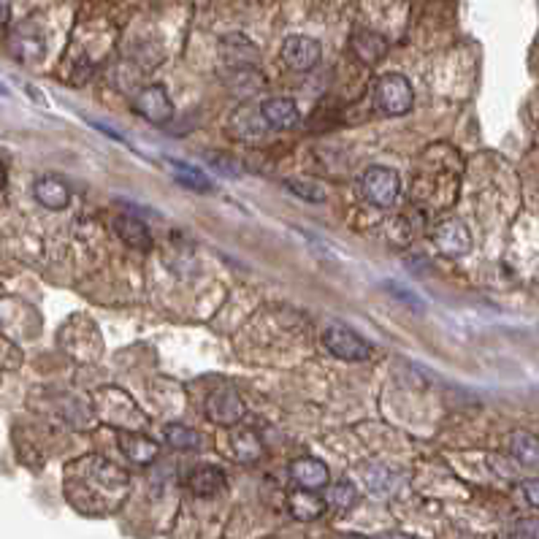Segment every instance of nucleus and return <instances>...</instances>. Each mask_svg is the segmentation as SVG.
<instances>
[{
	"label": "nucleus",
	"instance_id": "nucleus-1",
	"mask_svg": "<svg viewBox=\"0 0 539 539\" xmlns=\"http://www.w3.org/2000/svg\"><path fill=\"white\" fill-rule=\"evenodd\" d=\"M414 103V92L406 76L401 73H387L376 81L374 87V106L376 111L387 114V116H404L409 114Z\"/></svg>",
	"mask_w": 539,
	"mask_h": 539
},
{
	"label": "nucleus",
	"instance_id": "nucleus-2",
	"mask_svg": "<svg viewBox=\"0 0 539 539\" xmlns=\"http://www.w3.org/2000/svg\"><path fill=\"white\" fill-rule=\"evenodd\" d=\"M401 192V179L393 168L387 165H371L360 173V195L376 206V209H390L398 200Z\"/></svg>",
	"mask_w": 539,
	"mask_h": 539
},
{
	"label": "nucleus",
	"instance_id": "nucleus-3",
	"mask_svg": "<svg viewBox=\"0 0 539 539\" xmlns=\"http://www.w3.org/2000/svg\"><path fill=\"white\" fill-rule=\"evenodd\" d=\"M322 344L325 349L339 358V360H349V363H358V360H366L371 355V344L355 333L352 328H344V325H330L322 330Z\"/></svg>",
	"mask_w": 539,
	"mask_h": 539
},
{
	"label": "nucleus",
	"instance_id": "nucleus-4",
	"mask_svg": "<svg viewBox=\"0 0 539 539\" xmlns=\"http://www.w3.org/2000/svg\"><path fill=\"white\" fill-rule=\"evenodd\" d=\"M130 106L138 116H144L146 122L152 125H165L171 116H173V103L165 92L163 84H146L141 87L133 98H130Z\"/></svg>",
	"mask_w": 539,
	"mask_h": 539
},
{
	"label": "nucleus",
	"instance_id": "nucleus-5",
	"mask_svg": "<svg viewBox=\"0 0 539 539\" xmlns=\"http://www.w3.org/2000/svg\"><path fill=\"white\" fill-rule=\"evenodd\" d=\"M433 244L447 257H463L471 249V230L458 217H444L433 228Z\"/></svg>",
	"mask_w": 539,
	"mask_h": 539
},
{
	"label": "nucleus",
	"instance_id": "nucleus-6",
	"mask_svg": "<svg viewBox=\"0 0 539 539\" xmlns=\"http://www.w3.org/2000/svg\"><path fill=\"white\" fill-rule=\"evenodd\" d=\"M282 62L290 70H311L320 62V43L309 35H287L282 41Z\"/></svg>",
	"mask_w": 539,
	"mask_h": 539
},
{
	"label": "nucleus",
	"instance_id": "nucleus-7",
	"mask_svg": "<svg viewBox=\"0 0 539 539\" xmlns=\"http://www.w3.org/2000/svg\"><path fill=\"white\" fill-rule=\"evenodd\" d=\"M206 417L217 425H236L244 417V401L236 390L225 387L206 398Z\"/></svg>",
	"mask_w": 539,
	"mask_h": 539
},
{
	"label": "nucleus",
	"instance_id": "nucleus-8",
	"mask_svg": "<svg viewBox=\"0 0 539 539\" xmlns=\"http://www.w3.org/2000/svg\"><path fill=\"white\" fill-rule=\"evenodd\" d=\"M260 111L274 130H290L298 125V106L293 98H282V95L265 98L260 103Z\"/></svg>",
	"mask_w": 539,
	"mask_h": 539
},
{
	"label": "nucleus",
	"instance_id": "nucleus-9",
	"mask_svg": "<svg viewBox=\"0 0 539 539\" xmlns=\"http://www.w3.org/2000/svg\"><path fill=\"white\" fill-rule=\"evenodd\" d=\"M33 198H35L41 206H46V209H51V211H60V209L68 206L70 190H68V184H65L62 179H57V176H38V179L33 181Z\"/></svg>",
	"mask_w": 539,
	"mask_h": 539
},
{
	"label": "nucleus",
	"instance_id": "nucleus-10",
	"mask_svg": "<svg viewBox=\"0 0 539 539\" xmlns=\"http://www.w3.org/2000/svg\"><path fill=\"white\" fill-rule=\"evenodd\" d=\"M290 479L298 488L320 490V488L328 485V466L317 458H295L290 463Z\"/></svg>",
	"mask_w": 539,
	"mask_h": 539
},
{
	"label": "nucleus",
	"instance_id": "nucleus-11",
	"mask_svg": "<svg viewBox=\"0 0 539 539\" xmlns=\"http://www.w3.org/2000/svg\"><path fill=\"white\" fill-rule=\"evenodd\" d=\"M114 233L133 249H152V233L144 225V219L133 217V214H119L114 219Z\"/></svg>",
	"mask_w": 539,
	"mask_h": 539
},
{
	"label": "nucleus",
	"instance_id": "nucleus-12",
	"mask_svg": "<svg viewBox=\"0 0 539 539\" xmlns=\"http://www.w3.org/2000/svg\"><path fill=\"white\" fill-rule=\"evenodd\" d=\"M230 127H233V135L246 138V141H255V138H260L271 125L265 122V116H263L260 108L241 106V108L233 114V119H230Z\"/></svg>",
	"mask_w": 539,
	"mask_h": 539
},
{
	"label": "nucleus",
	"instance_id": "nucleus-13",
	"mask_svg": "<svg viewBox=\"0 0 539 539\" xmlns=\"http://www.w3.org/2000/svg\"><path fill=\"white\" fill-rule=\"evenodd\" d=\"M287 509H290V515H293L295 520L311 523V520H317V517L325 512V501H322L314 490L301 488V490H295V493L287 496Z\"/></svg>",
	"mask_w": 539,
	"mask_h": 539
},
{
	"label": "nucleus",
	"instance_id": "nucleus-14",
	"mask_svg": "<svg viewBox=\"0 0 539 539\" xmlns=\"http://www.w3.org/2000/svg\"><path fill=\"white\" fill-rule=\"evenodd\" d=\"M349 46H352L355 57H358L360 62H366V65H374V62H379V60L387 54V41H385L382 35L371 33V30H358V33H352Z\"/></svg>",
	"mask_w": 539,
	"mask_h": 539
},
{
	"label": "nucleus",
	"instance_id": "nucleus-15",
	"mask_svg": "<svg viewBox=\"0 0 539 539\" xmlns=\"http://www.w3.org/2000/svg\"><path fill=\"white\" fill-rule=\"evenodd\" d=\"M190 490L195 493V496H214V493H219L222 488H225V471L222 469H217V466H209V463H203V466H198V469H192V474H190Z\"/></svg>",
	"mask_w": 539,
	"mask_h": 539
},
{
	"label": "nucleus",
	"instance_id": "nucleus-16",
	"mask_svg": "<svg viewBox=\"0 0 539 539\" xmlns=\"http://www.w3.org/2000/svg\"><path fill=\"white\" fill-rule=\"evenodd\" d=\"M509 452L520 466L539 469V436H534L528 431H515L509 436Z\"/></svg>",
	"mask_w": 539,
	"mask_h": 539
},
{
	"label": "nucleus",
	"instance_id": "nucleus-17",
	"mask_svg": "<svg viewBox=\"0 0 539 539\" xmlns=\"http://www.w3.org/2000/svg\"><path fill=\"white\" fill-rule=\"evenodd\" d=\"M119 447L122 452L135 460V463H152L160 452V444L149 436H141V433H122L119 436Z\"/></svg>",
	"mask_w": 539,
	"mask_h": 539
},
{
	"label": "nucleus",
	"instance_id": "nucleus-18",
	"mask_svg": "<svg viewBox=\"0 0 539 539\" xmlns=\"http://www.w3.org/2000/svg\"><path fill=\"white\" fill-rule=\"evenodd\" d=\"M168 165L173 168V179H176L181 187H187V190H192V192H211V190H214L211 179H209L200 168H192V165L179 163V160H168Z\"/></svg>",
	"mask_w": 539,
	"mask_h": 539
},
{
	"label": "nucleus",
	"instance_id": "nucleus-19",
	"mask_svg": "<svg viewBox=\"0 0 539 539\" xmlns=\"http://www.w3.org/2000/svg\"><path fill=\"white\" fill-rule=\"evenodd\" d=\"M366 482H368V488H371L376 496H393L401 479H398V474H395L393 469H387V466H371V469L366 471Z\"/></svg>",
	"mask_w": 539,
	"mask_h": 539
},
{
	"label": "nucleus",
	"instance_id": "nucleus-20",
	"mask_svg": "<svg viewBox=\"0 0 539 539\" xmlns=\"http://www.w3.org/2000/svg\"><path fill=\"white\" fill-rule=\"evenodd\" d=\"M165 444L171 450H198L200 447V436H198V431L173 423V425L165 428Z\"/></svg>",
	"mask_w": 539,
	"mask_h": 539
},
{
	"label": "nucleus",
	"instance_id": "nucleus-21",
	"mask_svg": "<svg viewBox=\"0 0 539 539\" xmlns=\"http://www.w3.org/2000/svg\"><path fill=\"white\" fill-rule=\"evenodd\" d=\"M282 184H284V190H290L301 200H309V203H322L325 200V190L320 184L309 181V179H284Z\"/></svg>",
	"mask_w": 539,
	"mask_h": 539
},
{
	"label": "nucleus",
	"instance_id": "nucleus-22",
	"mask_svg": "<svg viewBox=\"0 0 539 539\" xmlns=\"http://www.w3.org/2000/svg\"><path fill=\"white\" fill-rule=\"evenodd\" d=\"M328 501H330L333 506H339V509H349V506L358 501V490H355V485H352V482L341 479V482L330 485V490H328Z\"/></svg>",
	"mask_w": 539,
	"mask_h": 539
},
{
	"label": "nucleus",
	"instance_id": "nucleus-23",
	"mask_svg": "<svg viewBox=\"0 0 539 539\" xmlns=\"http://www.w3.org/2000/svg\"><path fill=\"white\" fill-rule=\"evenodd\" d=\"M19 62H35L43 57V41L38 38H19L16 41V49L11 51Z\"/></svg>",
	"mask_w": 539,
	"mask_h": 539
},
{
	"label": "nucleus",
	"instance_id": "nucleus-24",
	"mask_svg": "<svg viewBox=\"0 0 539 539\" xmlns=\"http://www.w3.org/2000/svg\"><path fill=\"white\" fill-rule=\"evenodd\" d=\"M206 160L211 163V168H214V171H219V173H222V176H228V179H236V176H241V173H244V165H241L238 160H233V157L222 154V152L209 154Z\"/></svg>",
	"mask_w": 539,
	"mask_h": 539
},
{
	"label": "nucleus",
	"instance_id": "nucleus-25",
	"mask_svg": "<svg viewBox=\"0 0 539 539\" xmlns=\"http://www.w3.org/2000/svg\"><path fill=\"white\" fill-rule=\"evenodd\" d=\"M512 536H520V539H539V517H523L515 523L512 528Z\"/></svg>",
	"mask_w": 539,
	"mask_h": 539
},
{
	"label": "nucleus",
	"instance_id": "nucleus-26",
	"mask_svg": "<svg viewBox=\"0 0 539 539\" xmlns=\"http://www.w3.org/2000/svg\"><path fill=\"white\" fill-rule=\"evenodd\" d=\"M523 496L531 506L539 509V479H523Z\"/></svg>",
	"mask_w": 539,
	"mask_h": 539
},
{
	"label": "nucleus",
	"instance_id": "nucleus-27",
	"mask_svg": "<svg viewBox=\"0 0 539 539\" xmlns=\"http://www.w3.org/2000/svg\"><path fill=\"white\" fill-rule=\"evenodd\" d=\"M531 290H534V295L539 298V271L534 274V279H531Z\"/></svg>",
	"mask_w": 539,
	"mask_h": 539
}]
</instances>
